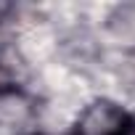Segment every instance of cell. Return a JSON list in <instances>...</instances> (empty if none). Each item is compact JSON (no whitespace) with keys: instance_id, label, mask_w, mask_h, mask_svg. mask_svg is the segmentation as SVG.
Instances as JSON below:
<instances>
[{"instance_id":"cell-1","label":"cell","mask_w":135,"mask_h":135,"mask_svg":"<svg viewBox=\"0 0 135 135\" xmlns=\"http://www.w3.org/2000/svg\"><path fill=\"white\" fill-rule=\"evenodd\" d=\"M72 135H135V117L111 101H95L82 111Z\"/></svg>"},{"instance_id":"cell-2","label":"cell","mask_w":135,"mask_h":135,"mask_svg":"<svg viewBox=\"0 0 135 135\" xmlns=\"http://www.w3.org/2000/svg\"><path fill=\"white\" fill-rule=\"evenodd\" d=\"M27 77V69H24V61L19 58V53L8 45L0 48V95H8V93H16L21 88Z\"/></svg>"},{"instance_id":"cell-3","label":"cell","mask_w":135,"mask_h":135,"mask_svg":"<svg viewBox=\"0 0 135 135\" xmlns=\"http://www.w3.org/2000/svg\"><path fill=\"white\" fill-rule=\"evenodd\" d=\"M8 11H11V6H8V3H0V21H3V16H6Z\"/></svg>"}]
</instances>
